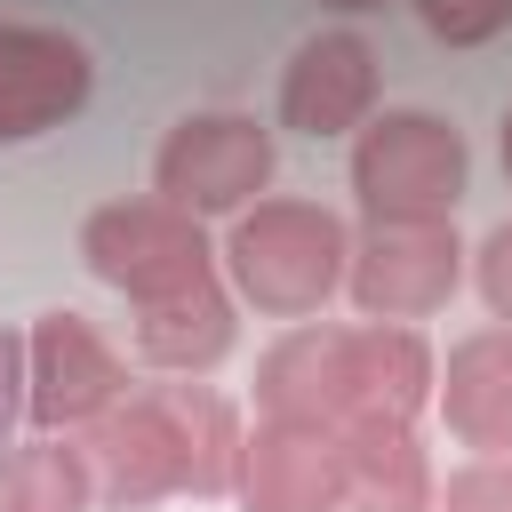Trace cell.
I'll list each match as a JSON object with an SVG mask.
<instances>
[{
  "label": "cell",
  "mask_w": 512,
  "mask_h": 512,
  "mask_svg": "<svg viewBox=\"0 0 512 512\" xmlns=\"http://www.w3.org/2000/svg\"><path fill=\"white\" fill-rule=\"evenodd\" d=\"M72 440L112 512H144L160 496H224L240 464V416L208 384H144Z\"/></svg>",
  "instance_id": "6da1fadb"
},
{
  "label": "cell",
  "mask_w": 512,
  "mask_h": 512,
  "mask_svg": "<svg viewBox=\"0 0 512 512\" xmlns=\"http://www.w3.org/2000/svg\"><path fill=\"white\" fill-rule=\"evenodd\" d=\"M432 344L400 320H368V328H288L264 360H256V408L288 416V424H360V416H392L416 424V408L432 400Z\"/></svg>",
  "instance_id": "7a4b0ae2"
},
{
  "label": "cell",
  "mask_w": 512,
  "mask_h": 512,
  "mask_svg": "<svg viewBox=\"0 0 512 512\" xmlns=\"http://www.w3.org/2000/svg\"><path fill=\"white\" fill-rule=\"evenodd\" d=\"M344 264H352L344 216H328L320 200H256V208L232 216V240H224L232 288L256 312H280V320L320 312L336 296Z\"/></svg>",
  "instance_id": "3957f363"
},
{
  "label": "cell",
  "mask_w": 512,
  "mask_h": 512,
  "mask_svg": "<svg viewBox=\"0 0 512 512\" xmlns=\"http://www.w3.org/2000/svg\"><path fill=\"white\" fill-rule=\"evenodd\" d=\"M464 136L440 112H376L360 120L352 144V192L368 208V224H400V216H448L464 200Z\"/></svg>",
  "instance_id": "277c9868"
},
{
  "label": "cell",
  "mask_w": 512,
  "mask_h": 512,
  "mask_svg": "<svg viewBox=\"0 0 512 512\" xmlns=\"http://www.w3.org/2000/svg\"><path fill=\"white\" fill-rule=\"evenodd\" d=\"M80 256L104 288L152 304V296H176V288H200L216 280V248L200 232V216L168 208V200H112L80 224Z\"/></svg>",
  "instance_id": "5b68a950"
},
{
  "label": "cell",
  "mask_w": 512,
  "mask_h": 512,
  "mask_svg": "<svg viewBox=\"0 0 512 512\" xmlns=\"http://www.w3.org/2000/svg\"><path fill=\"white\" fill-rule=\"evenodd\" d=\"M152 176L160 200L184 216H240L272 184V128H256L248 112H192L168 128Z\"/></svg>",
  "instance_id": "8992f818"
},
{
  "label": "cell",
  "mask_w": 512,
  "mask_h": 512,
  "mask_svg": "<svg viewBox=\"0 0 512 512\" xmlns=\"http://www.w3.org/2000/svg\"><path fill=\"white\" fill-rule=\"evenodd\" d=\"M344 280H352L360 320H400V328H408V320H424V312H440V304L456 296V280H464V248H456L448 216L368 224V232L352 240Z\"/></svg>",
  "instance_id": "52a82bcc"
},
{
  "label": "cell",
  "mask_w": 512,
  "mask_h": 512,
  "mask_svg": "<svg viewBox=\"0 0 512 512\" xmlns=\"http://www.w3.org/2000/svg\"><path fill=\"white\" fill-rule=\"evenodd\" d=\"M128 400V368L120 352L96 336V320L80 312H40V328L24 336V416L40 432H88L104 408Z\"/></svg>",
  "instance_id": "ba28073f"
},
{
  "label": "cell",
  "mask_w": 512,
  "mask_h": 512,
  "mask_svg": "<svg viewBox=\"0 0 512 512\" xmlns=\"http://www.w3.org/2000/svg\"><path fill=\"white\" fill-rule=\"evenodd\" d=\"M232 488L240 512H344V448L328 424L256 416V432H240Z\"/></svg>",
  "instance_id": "9c48e42d"
},
{
  "label": "cell",
  "mask_w": 512,
  "mask_h": 512,
  "mask_svg": "<svg viewBox=\"0 0 512 512\" xmlns=\"http://www.w3.org/2000/svg\"><path fill=\"white\" fill-rule=\"evenodd\" d=\"M88 48L48 24H0V144L64 128L88 104Z\"/></svg>",
  "instance_id": "30bf717a"
},
{
  "label": "cell",
  "mask_w": 512,
  "mask_h": 512,
  "mask_svg": "<svg viewBox=\"0 0 512 512\" xmlns=\"http://www.w3.org/2000/svg\"><path fill=\"white\" fill-rule=\"evenodd\" d=\"M376 104V48L360 32H312L280 72V120L304 136H344Z\"/></svg>",
  "instance_id": "8fae6325"
},
{
  "label": "cell",
  "mask_w": 512,
  "mask_h": 512,
  "mask_svg": "<svg viewBox=\"0 0 512 512\" xmlns=\"http://www.w3.org/2000/svg\"><path fill=\"white\" fill-rule=\"evenodd\" d=\"M440 416L464 448L480 456H512V328H480L448 352V368L432 376Z\"/></svg>",
  "instance_id": "7c38bea8"
},
{
  "label": "cell",
  "mask_w": 512,
  "mask_h": 512,
  "mask_svg": "<svg viewBox=\"0 0 512 512\" xmlns=\"http://www.w3.org/2000/svg\"><path fill=\"white\" fill-rule=\"evenodd\" d=\"M344 448V512H432V464L416 448V424L360 416L336 432Z\"/></svg>",
  "instance_id": "4fadbf2b"
},
{
  "label": "cell",
  "mask_w": 512,
  "mask_h": 512,
  "mask_svg": "<svg viewBox=\"0 0 512 512\" xmlns=\"http://www.w3.org/2000/svg\"><path fill=\"white\" fill-rule=\"evenodd\" d=\"M136 352L168 376H200L232 352V296L216 280L200 288H176V296H152L136 304Z\"/></svg>",
  "instance_id": "5bb4252c"
},
{
  "label": "cell",
  "mask_w": 512,
  "mask_h": 512,
  "mask_svg": "<svg viewBox=\"0 0 512 512\" xmlns=\"http://www.w3.org/2000/svg\"><path fill=\"white\" fill-rule=\"evenodd\" d=\"M96 480H88V456L80 440L64 432H40V440H16L0 456V512H88Z\"/></svg>",
  "instance_id": "9a60e30c"
},
{
  "label": "cell",
  "mask_w": 512,
  "mask_h": 512,
  "mask_svg": "<svg viewBox=\"0 0 512 512\" xmlns=\"http://www.w3.org/2000/svg\"><path fill=\"white\" fill-rule=\"evenodd\" d=\"M416 16H424L432 40H448V48H480V40H496V32L512 24V0H416Z\"/></svg>",
  "instance_id": "2e32d148"
},
{
  "label": "cell",
  "mask_w": 512,
  "mask_h": 512,
  "mask_svg": "<svg viewBox=\"0 0 512 512\" xmlns=\"http://www.w3.org/2000/svg\"><path fill=\"white\" fill-rule=\"evenodd\" d=\"M440 512H512V456H480V464L448 472Z\"/></svg>",
  "instance_id": "e0dca14e"
},
{
  "label": "cell",
  "mask_w": 512,
  "mask_h": 512,
  "mask_svg": "<svg viewBox=\"0 0 512 512\" xmlns=\"http://www.w3.org/2000/svg\"><path fill=\"white\" fill-rule=\"evenodd\" d=\"M480 296H488V312L512 328V224H496V232L480 240Z\"/></svg>",
  "instance_id": "ac0fdd59"
},
{
  "label": "cell",
  "mask_w": 512,
  "mask_h": 512,
  "mask_svg": "<svg viewBox=\"0 0 512 512\" xmlns=\"http://www.w3.org/2000/svg\"><path fill=\"white\" fill-rule=\"evenodd\" d=\"M16 408H24V336H8V328H0V448H8Z\"/></svg>",
  "instance_id": "d6986e66"
},
{
  "label": "cell",
  "mask_w": 512,
  "mask_h": 512,
  "mask_svg": "<svg viewBox=\"0 0 512 512\" xmlns=\"http://www.w3.org/2000/svg\"><path fill=\"white\" fill-rule=\"evenodd\" d=\"M328 8H344V16H360V8H384V0H328Z\"/></svg>",
  "instance_id": "ffe728a7"
},
{
  "label": "cell",
  "mask_w": 512,
  "mask_h": 512,
  "mask_svg": "<svg viewBox=\"0 0 512 512\" xmlns=\"http://www.w3.org/2000/svg\"><path fill=\"white\" fill-rule=\"evenodd\" d=\"M504 176H512V112H504Z\"/></svg>",
  "instance_id": "44dd1931"
}]
</instances>
